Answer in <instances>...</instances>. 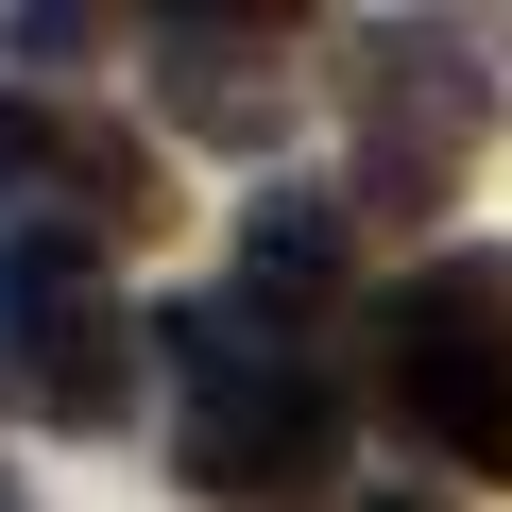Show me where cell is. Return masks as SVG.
<instances>
[{"label":"cell","instance_id":"6da1fadb","mask_svg":"<svg viewBox=\"0 0 512 512\" xmlns=\"http://www.w3.org/2000/svg\"><path fill=\"white\" fill-rule=\"evenodd\" d=\"M154 359L188 376L171 478L205 512H308V478L342 461V376L308 359V325L239 308V291H188V308H154Z\"/></svg>","mask_w":512,"mask_h":512},{"label":"cell","instance_id":"7a4b0ae2","mask_svg":"<svg viewBox=\"0 0 512 512\" xmlns=\"http://www.w3.org/2000/svg\"><path fill=\"white\" fill-rule=\"evenodd\" d=\"M376 410L478 478H512V256L444 239L376 291Z\"/></svg>","mask_w":512,"mask_h":512},{"label":"cell","instance_id":"3957f363","mask_svg":"<svg viewBox=\"0 0 512 512\" xmlns=\"http://www.w3.org/2000/svg\"><path fill=\"white\" fill-rule=\"evenodd\" d=\"M137 308L103 291V239L0 222V410L18 427H120L137 410Z\"/></svg>","mask_w":512,"mask_h":512},{"label":"cell","instance_id":"277c9868","mask_svg":"<svg viewBox=\"0 0 512 512\" xmlns=\"http://www.w3.org/2000/svg\"><path fill=\"white\" fill-rule=\"evenodd\" d=\"M342 103H359V222L461 205V171H478V137H495V69H478L444 18H376L359 69H342Z\"/></svg>","mask_w":512,"mask_h":512},{"label":"cell","instance_id":"5b68a950","mask_svg":"<svg viewBox=\"0 0 512 512\" xmlns=\"http://www.w3.org/2000/svg\"><path fill=\"white\" fill-rule=\"evenodd\" d=\"M154 103L222 154H274L291 137V18H171L154 35Z\"/></svg>","mask_w":512,"mask_h":512},{"label":"cell","instance_id":"8992f818","mask_svg":"<svg viewBox=\"0 0 512 512\" xmlns=\"http://www.w3.org/2000/svg\"><path fill=\"white\" fill-rule=\"evenodd\" d=\"M239 308H274V325H325L359 291V188H256L239 205Z\"/></svg>","mask_w":512,"mask_h":512},{"label":"cell","instance_id":"52a82bcc","mask_svg":"<svg viewBox=\"0 0 512 512\" xmlns=\"http://www.w3.org/2000/svg\"><path fill=\"white\" fill-rule=\"evenodd\" d=\"M359 512H444V495H359Z\"/></svg>","mask_w":512,"mask_h":512},{"label":"cell","instance_id":"ba28073f","mask_svg":"<svg viewBox=\"0 0 512 512\" xmlns=\"http://www.w3.org/2000/svg\"><path fill=\"white\" fill-rule=\"evenodd\" d=\"M0 512H35V495H18V478H0Z\"/></svg>","mask_w":512,"mask_h":512}]
</instances>
